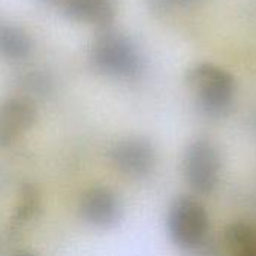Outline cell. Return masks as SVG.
I'll use <instances>...</instances> for the list:
<instances>
[{"instance_id":"5b68a950","label":"cell","mask_w":256,"mask_h":256,"mask_svg":"<svg viewBox=\"0 0 256 256\" xmlns=\"http://www.w3.org/2000/svg\"><path fill=\"white\" fill-rule=\"evenodd\" d=\"M108 159L122 176L140 180L153 172L156 150L147 138L129 136L118 140L110 147Z\"/></svg>"},{"instance_id":"30bf717a","label":"cell","mask_w":256,"mask_h":256,"mask_svg":"<svg viewBox=\"0 0 256 256\" xmlns=\"http://www.w3.org/2000/svg\"><path fill=\"white\" fill-rule=\"evenodd\" d=\"M32 52L30 36L18 26L0 22V57L6 60H22Z\"/></svg>"},{"instance_id":"8992f818","label":"cell","mask_w":256,"mask_h":256,"mask_svg":"<svg viewBox=\"0 0 256 256\" xmlns=\"http://www.w3.org/2000/svg\"><path fill=\"white\" fill-rule=\"evenodd\" d=\"M80 218L94 228H111L118 224L123 214L120 196L106 186L88 188L78 202Z\"/></svg>"},{"instance_id":"7c38bea8","label":"cell","mask_w":256,"mask_h":256,"mask_svg":"<svg viewBox=\"0 0 256 256\" xmlns=\"http://www.w3.org/2000/svg\"><path fill=\"white\" fill-rule=\"evenodd\" d=\"M148 6L158 14H171L174 10H186L201 4L204 0H147Z\"/></svg>"},{"instance_id":"277c9868","label":"cell","mask_w":256,"mask_h":256,"mask_svg":"<svg viewBox=\"0 0 256 256\" xmlns=\"http://www.w3.org/2000/svg\"><path fill=\"white\" fill-rule=\"evenodd\" d=\"M183 174L196 195H210L218 188L220 156L210 140L198 138L188 146L183 158Z\"/></svg>"},{"instance_id":"4fadbf2b","label":"cell","mask_w":256,"mask_h":256,"mask_svg":"<svg viewBox=\"0 0 256 256\" xmlns=\"http://www.w3.org/2000/svg\"><path fill=\"white\" fill-rule=\"evenodd\" d=\"M10 256H40L38 255L36 252H32V250H27V249H18L15 252H12Z\"/></svg>"},{"instance_id":"9a60e30c","label":"cell","mask_w":256,"mask_h":256,"mask_svg":"<svg viewBox=\"0 0 256 256\" xmlns=\"http://www.w3.org/2000/svg\"><path fill=\"white\" fill-rule=\"evenodd\" d=\"M255 124H256V118H255Z\"/></svg>"},{"instance_id":"3957f363","label":"cell","mask_w":256,"mask_h":256,"mask_svg":"<svg viewBox=\"0 0 256 256\" xmlns=\"http://www.w3.org/2000/svg\"><path fill=\"white\" fill-rule=\"evenodd\" d=\"M210 226L206 207L194 196L174 200L166 216V230L171 242L184 250L196 249L207 237Z\"/></svg>"},{"instance_id":"52a82bcc","label":"cell","mask_w":256,"mask_h":256,"mask_svg":"<svg viewBox=\"0 0 256 256\" xmlns=\"http://www.w3.org/2000/svg\"><path fill=\"white\" fill-rule=\"evenodd\" d=\"M36 106L27 96H12L0 102V147H9L27 134L36 122Z\"/></svg>"},{"instance_id":"8fae6325","label":"cell","mask_w":256,"mask_h":256,"mask_svg":"<svg viewBox=\"0 0 256 256\" xmlns=\"http://www.w3.org/2000/svg\"><path fill=\"white\" fill-rule=\"evenodd\" d=\"M40 208V196L33 184H24L18 194V201L15 206V213L12 216L10 225L14 230H20L27 225Z\"/></svg>"},{"instance_id":"9c48e42d","label":"cell","mask_w":256,"mask_h":256,"mask_svg":"<svg viewBox=\"0 0 256 256\" xmlns=\"http://www.w3.org/2000/svg\"><path fill=\"white\" fill-rule=\"evenodd\" d=\"M228 256H256V228L248 222H232L224 232Z\"/></svg>"},{"instance_id":"6da1fadb","label":"cell","mask_w":256,"mask_h":256,"mask_svg":"<svg viewBox=\"0 0 256 256\" xmlns=\"http://www.w3.org/2000/svg\"><path fill=\"white\" fill-rule=\"evenodd\" d=\"M186 82L190 87L196 106L212 118L225 117L234 106L237 84L226 69L202 62L188 70Z\"/></svg>"},{"instance_id":"ba28073f","label":"cell","mask_w":256,"mask_h":256,"mask_svg":"<svg viewBox=\"0 0 256 256\" xmlns=\"http://www.w3.org/2000/svg\"><path fill=\"white\" fill-rule=\"evenodd\" d=\"M62 9L74 21L106 26L116 15V0H62Z\"/></svg>"},{"instance_id":"7a4b0ae2","label":"cell","mask_w":256,"mask_h":256,"mask_svg":"<svg viewBox=\"0 0 256 256\" xmlns=\"http://www.w3.org/2000/svg\"><path fill=\"white\" fill-rule=\"evenodd\" d=\"M90 62L100 74L114 78H132L142 69L138 46L117 32H106L96 39L90 50Z\"/></svg>"},{"instance_id":"5bb4252c","label":"cell","mask_w":256,"mask_h":256,"mask_svg":"<svg viewBox=\"0 0 256 256\" xmlns=\"http://www.w3.org/2000/svg\"><path fill=\"white\" fill-rule=\"evenodd\" d=\"M42 2H60V0H42Z\"/></svg>"}]
</instances>
